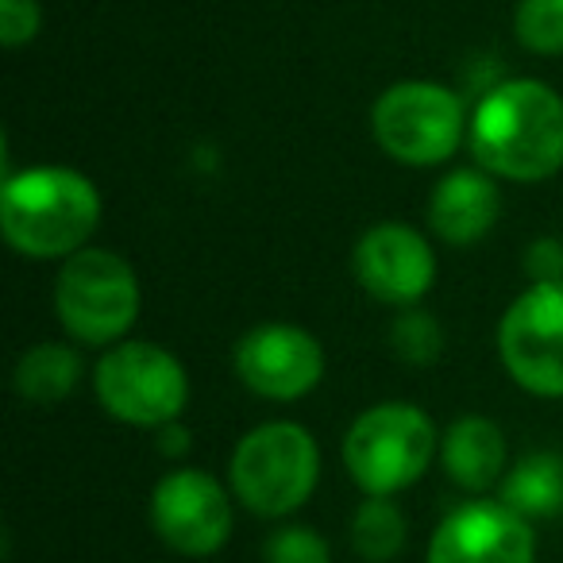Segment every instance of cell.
Segmentation results:
<instances>
[{
    "instance_id": "1",
    "label": "cell",
    "mask_w": 563,
    "mask_h": 563,
    "mask_svg": "<svg viewBox=\"0 0 563 563\" xmlns=\"http://www.w3.org/2000/svg\"><path fill=\"white\" fill-rule=\"evenodd\" d=\"M467 147L498 181H548L563 170V97L537 78L490 86L471 112Z\"/></svg>"
},
{
    "instance_id": "2",
    "label": "cell",
    "mask_w": 563,
    "mask_h": 563,
    "mask_svg": "<svg viewBox=\"0 0 563 563\" xmlns=\"http://www.w3.org/2000/svg\"><path fill=\"white\" fill-rule=\"evenodd\" d=\"M101 217V189L74 166H27L9 170L0 181V235L32 263H63L89 247Z\"/></svg>"
},
{
    "instance_id": "3",
    "label": "cell",
    "mask_w": 563,
    "mask_h": 563,
    "mask_svg": "<svg viewBox=\"0 0 563 563\" xmlns=\"http://www.w3.org/2000/svg\"><path fill=\"white\" fill-rule=\"evenodd\" d=\"M321 444L298 421H263L247 429L228 460V486L247 514L286 521L321 486Z\"/></svg>"
},
{
    "instance_id": "4",
    "label": "cell",
    "mask_w": 563,
    "mask_h": 563,
    "mask_svg": "<svg viewBox=\"0 0 563 563\" xmlns=\"http://www.w3.org/2000/svg\"><path fill=\"white\" fill-rule=\"evenodd\" d=\"M344 471L363 494L398 498L429 475L440 460V429L417 401H378L367 406L344 432Z\"/></svg>"
},
{
    "instance_id": "5",
    "label": "cell",
    "mask_w": 563,
    "mask_h": 563,
    "mask_svg": "<svg viewBox=\"0 0 563 563\" xmlns=\"http://www.w3.org/2000/svg\"><path fill=\"white\" fill-rule=\"evenodd\" d=\"M55 321L66 340L81 347H112L128 340L143 309V286L135 266L112 247L74 251L55 274Z\"/></svg>"
},
{
    "instance_id": "6",
    "label": "cell",
    "mask_w": 563,
    "mask_h": 563,
    "mask_svg": "<svg viewBox=\"0 0 563 563\" xmlns=\"http://www.w3.org/2000/svg\"><path fill=\"white\" fill-rule=\"evenodd\" d=\"M97 406L128 429H163L189 406V371L155 340H120L93 363Z\"/></svg>"
},
{
    "instance_id": "7",
    "label": "cell",
    "mask_w": 563,
    "mask_h": 563,
    "mask_svg": "<svg viewBox=\"0 0 563 563\" xmlns=\"http://www.w3.org/2000/svg\"><path fill=\"white\" fill-rule=\"evenodd\" d=\"M467 104L440 81H398L371 109V135L401 166H440L467 143Z\"/></svg>"
},
{
    "instance_id": "8",
    "label": "cell",
    "mask_w": 563,
    "mask_h": 563,
    "mask_svg": "<svg viewBox=\"0 0 563 563\" xmlns=\"http://www.w3.org/2000/svg\"><path fill=\"white\" fill-rule=\"evenodd\" d=\"M235 494L205 467H170L147 498V517L155 537L170 552L205 560L217 555L232 540L235 529Z\"/></svg>"
},
{
    "instance_id": "9",
    "label": "cell",
    "mask_w": 563,
    "mask_h": 563,
    "mask_svg": "<svg viewBox=\"0 0 563 563\" xmlns=\"http://www.w3.org/2000/svg\"><path fill=\"white\" fill-rule=\"evenodd\" d=\"M498 360L525 394L563 401V282H529L498 321Z\"/></svg>"
},
{
    "instance_id": "10",
    "label": "cell",
    "mask_w": 563,
    "mask_h": 563,
    "mask_svg": "<svg viewBox=\"0 0 563 563\" xmlns=\"http://www.w3.org/2000/svg\"><path fill=\"white\" fill-rule=\"evenodd\" d=\"M324 344L294 321H258L235 340L232 371L255 398L290 406L321 386Z\"/></svg>"
},
{
    "instance_id": "11",
    "label": "cell",
    "mask_w": 563,
    "mask_h": 563,
    "mask_svg": "<svg viewBox=\"0 0 563 563\" xmlns=\"http://www.w3.org/2000/svg\"><path fill=\"white\" fill-rule=\"evenodd\" d=\"M352 274L378 306L409 309L429 298L437 282V251L429 232L406 220H378L355 240Z\"/></svg>"
},
{
    "instance_id": "12",
    "label": "cell",
    "mask_w": 563,
    "mask_h": 563,
    "mask_svg": "<svg viewBox=\"0 0 563 563\" xmlns=\"http://www.w3.org/2000/svg\"><path fill=\"white\" fill-rule=\"evenodd\" d=\"M424 563H537V532L529 517L483 494L440 517Z\"/></svg>"
},
{
    "instance_id": "13",
    "label": "cell",
    "mask_w": 563,
    "mask_h": 563,
    "mask_svg": "<svg viewBox=\"0 0 563 563\" xmlns=\"http://www.w3.org/2000/svg\"><path fill=\"white\" fill-rule=\"evenodd\" d=\"M501 217L498 178L483 166H455L432 186L424 205V224L448 247H471L486 240Z\"/></svg>"
},
{
    "instance_id": "14",
    "label": "cell",
    "mask_w": 563,
    "mask_h": 563,
    "mask_svg": "<svg viewBox=\"0 0 563 563\" xmlns=\"http://www.w3.org/2000/svg\"><path fill=\"white\" fill-rule=\"evenodd\" d=\"M440 467L455 490L483 498L498 490L509 471V444L498 421L483 413H463L440 432Z\"/></svg>"
},
{
    "instance_id": "15",
    "label": "cell",
    "mask_w": 563,
    "mask_h": 563,
    "mask_svg": "<svg viewBox=\"0 0 563 563\" xmlns=\"http://www.w3.org/2000/svg\"><path fill=\"white\" fill-rule=\"evenodd\" d=\"M86 383V355L74 340H40L12 367V390L32 406L66 401Z\"/></svg>"
},
{
    "instance_id": "16",
    "label": "cell",
    "mask_w": 563,
    "mask_h": 563,
    "mask_svg": "<svg viewBox=\"0 0 563 563\" xmlns=\"http://www.w3.org/2000/svg\"><path fill=\"white\" fill-rule=\"evenodd\" d=\"M498 498L529 521L563 517V452H529L509 463Z\"/></svg>"
},
{
    "instance_id": "17",
    "label": "cell",
    "mask_w": 563,
    "mask_h": 563,
    "mask_svg": "<svg viewBox=\"0 0 563 563\" xmlns=\"http://www.w3.org/2000/svg\"><path fill=\"white\" fill-rule=\"evenodd\" d=\"M347 540H352V552L363 563H394L406 552L409 517L401 514L394 498L363 494V501L352 514V525H347Z\"/></svg>"
},
{
    "instance_id": "18",
    "label": "cell",
    "mask_w": 563,
    "mask_h": 563,
    "mask_svg": "<svg viewBox=\"0 0 563 563\" xmlns=\"http://www.w3.org/2000/svg\"><path fill=\"white\" fill-rule=\"evenodd\" d=\"M386 340H390V352L409 367H432L444 355V329H440L437 313L421 306L398 309Z\"/></svg>"
},
{
    "instance_id": "19",
    "label": "cell",
    "mask_w": 563,
    "mask_h": 563,
    "mask_svg": "<svg viewBox=\"0 0 563 563\" xmlns=\"http://www.w3.org/2000/svg\"><path fill=\"white\" fill-rule=\"evenodd\" d=\"M514 35L532 55H563V0H517Z\"/></svg>"
},
{
    "instance_id": "20",
    "label": "cell",
    "mask_w": 563,
    "mask_h": 563,
    "mask_svg": "<svg viewBox=\"0 0 563 563\" xmlns=\"http://www.w3.org/2000/svg\"><path fill=\"white\" fill-rule=\"evenodd\" d=\"M263 563H332V544L313 525H278L263 544Z\"/></svg>"
},
{
    "instance_id": "21",
    "label": "cell",
    "mask_w": 563,
    "mask_h": 563,
    "mask_svg": "<svg viewBox=\"0 0 563 563\" xmlns=\"http://www.w3.org/2000/svg\"><path fill=\"white\" fill-rule=\"evenodd\" d=\"M40 0H0V43L9 51L24 47L40 35Z\"/></svg>"
},
{
    "instance_id": "22",
    "label": "cell",
    "mask_w": 563,
    "mask_h": 563,
    "mask_svg": "<svg viewBox=\"0 0 563 563\" xmlns=\"http://www.w3.org/2000/svg\"><path fill=\"white\" fill-rule=\"evenodd\" d=\"M521 266L529 282H563V240L555 235H540L525 247Z\"/></svg>"
},
{
    "instance_id": "23",
    "label": "cell",
    "mask_w": 563,
    "mask_h": 563,
    "mask_svg": "<svg viewBox=\"0 0 563 563\" xmlns=\"http://www.w3.org/2000/svg\"><path fill=\"white\" fill-rule=\"evenodd\" d=\"M155 448L166 460H186L189 448H194V432H189V424L181 417L178 421H166L163 429H155Z\"/></svg>"
}]
</instances>
